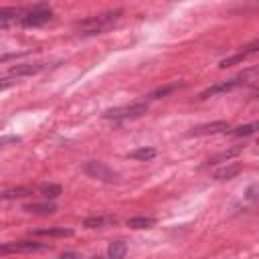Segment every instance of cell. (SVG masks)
I'll return each mask as SVG.
<instances>
[{
	"label": "cell",
	"mask_w": 259,
	"mask_h": 259,
	"mask_svg": "<svg viewBox=\"0 0 259 259\" xmlns=\"http://www.w3.org/2000/svg\"><path fill=\"white\" fill-rule=\"evenodd\" d=\"M83 172L95 180H101V182H107V184H113V182H119V174L109 168L107 164L99 162V160H89L83 164Z\"/></svg>",
	"instance_id": "277c9868"
},
{
	"label": "cell",
	"mask_w": 259,
	"mask_h": 259,
	"mask_svg": "<svg viewBox=\"0 0 259 259\" xmlns=\"http://www.w3.org/2000/svg\"><path fill=\"white\" fill-rule=\"evenodd\" d=\"M231 130V125H229V121H225V119H219V121H210V123H200V125H194L190 132H188V136L190 138H200V136H212V134H227Z\"/></svg>",
	"instance_id": "52a82bcc"
},
{
	"label": "cell",
	"mask_w": 259,
	"mask_h": 259,
	"mask_svg": "<svg viewBox=\"0 0 259 259\" xmlns=\"http://www.w3.org/2000/svg\"><path fill=\"white\" fill-rule=\"evenodd\" d=\"M127 253V245L123 241H113L107 247V259H123Z\"/></svg>",
	"instance_id": "d6986e66"
},
{
	"label": "cell",
	"mask_w": 259,
	"mask_h": 259,
	"mask_svg": "<svg viewBox=\"0 0 259 259\" xmlns=\"http://www.w3.org/2000/svg\"><path fill=\"white\" fill-rule=\"evenodd\" d=\"M241 170H243V164L233 162V164H229V166H223V168L214 170L212 178H214V180H231V178H235V176H237Z\"/></svg>",
	"instance_id": "7c38bea8"
},
{
	"label": "cell",
	"mask_w": 259,
	"mask_h": 259,
	"mask_svg": "<svg viewBox=\"0 0 259 259\" xmlns=\"http://www.w3.org/2000/svg\"><path fill=\"white\" fill-rule=\"evenodd\" d=\"M57 259H79V255H77V253H73V251H67V253L59 255Z\"/></svg>",
	"instance_id": "d4e9b609"
},
{
	"label": "cell",
	"mask_w": 259,
	"mask_h": 259,
	"mask_svg": "<svg viewBox=\"0 0 259 259\" xmlns=\"http://www.w3.org/2000/svg\"><path fill=\"white\" fill-rule=\"evenodd\" d=\"M245 198L249 202H259V182H253L245 188Z\"/></svg>",
	"instance_id": "603a6c76"
},
{
	"label": "cell",
	"mask_w": 259,
	"mask_h": 259,
	"mask_svg": "<svg viewBox=\"0 0 259 259\" xmlns=\"http://www.w3.org/2000/svg\"><path fill=\"white\" fill-rule=\"evenodd\" d=\"M45 249H51L49 243H38V241H10V243H4L0 247V253L2 255H8V253H32V251H45Z\"/></svg>",
	"instance_id": "8992f818"
},
{
	"label": "cell",
	"mask_w": 259,
	"mask_h": 259,
	"mask_svg": "<svg viewBox=\"0 0 259 259\" xmlns=\"http://www.w3.org/2000/svg\"><path fill=\"white\" fill-rule=\"evenodd\" d=\"M241 152H243V146H237V148H229V150H225V152H219V154L210 156V158L206 160V164H204V166H214V164H223V162H229L231 158L239 156Z\"/></svg>",
	"instance_id": "8fae6325"
},
{
	"label": "cell",
	"mask_w": 259,
	"mask_h": 259,
	"mask_svg": "<svg viewBox=\"0 0 259 259\" xmlns=\"http://www.w3.org/2000/svg\"><path fill=\"white\" fill-rule=\"evenodd\" d=\"M53 20V8L49 4H34L28 8H22V14L18 18L20 26L24 28H36Z\"/></svg>",
	"instance_id": "7a4b0ae2"
},
{
	"label": "cell",
	"mask_w": 259,
	"mask_h": 259,
	"mask_svg": "<svg viewBox=\"0 0 259 259\" xmlns=\"http://www.w3.org/2000/svg\"><path fill=\"white\" fill-rule=\"evenodd\" d=\"M247 75H249V71H247V73H241L239 77H233V79H227V81L214 83V85L206 87V89H204V91L198 95V99L202 101V99H208V97H212V95L229 93V91H233V89H237V87H243V85L247 83Z\"/></svg>",
	"instance_id": "5b68a950"
},
{
	"label": "cell",
	"mask_w": 259,
	"mask_h": 259,
	"mask_svg": "<svg viewBox=\"0 0 259 259\" xmlns=\"http://www.w3.org/2000/svg\"><path fill=\"white\" fill-rule=\"evenodd\" d=\"M20 14H22V8H2L0 10V26L6 28L12 20L20 18Z\"/></svg>",
	"instance_id": "ffe728a7"
},
{
	"label": "cell",
	"mask_w": 259,
	"mask_h": 259,
	"mask_svg": "<svg viewBox=\"0 0 259 259\" xmlns=\"http://www.w3.org/2000/svg\"><path fill=\"white\" fill-rule=\"evenodd\" d=\"M115 223H117V217L99 214V217H87L83 221V227H87V229H103V227H113Z\"/></svg>",
	"instance_id": "30bf717a"
},
{
	"label": "cell",
	"mask_w": 259,
	"mask_h": 259,
	"mask_svg": "<svg viewBox=\"0 0 259 259\" xmlns=\"http://www.w3.org/2000/svg\"><path fill=\"white\" fill-rule=\"evenodd\" d=\"M30 194H32V188H28V186H14V188H6L2 192V198L4 200H14V198L30 196Z\"/></svg>",
	"instance_id": "2e32d148"
},
{
	"label": "cell",
	"mask_w": 259,
	"mask_h": 259,
	"mask_svg": "<svg viewBox=\"0 0 259 259\" xmlns=\"http://www.w3.org/2000/svg\"><path fill=\"white\" fill-rule=\"evenodd\" d=\"M186 83H172V85H166V87H158L156 91H152L150 95H148V99L146 101H152V99H162V97H166V95H170L172 91H176V89H180V87H184Z\"/></svg>",
	"instance_id": "44dd1931"
},
{
	"label": "cell",
	"mask_w": 259,
	"mask_h": 259,
	"mask_svg": "<svg viewBox=\"0 0 259 259\" xmlns=\"http://www.w3.org/2000/svg\"><path fill=\"white\" fill-rule=\"evenodd\" d=\"M154 156H156V150H154V148H150V146H142V148H136V150H132V152L127 154V158H132V160H140V162L152 160Z\"/></svg>",
	"instance_id": "e0dca14e"
},
{
	"label": "cell",
	"mask_w": 259,
	"mask_h": 259,
	"mask_svg": "<svg viewBox=\"0 0 259 259\" xmlns=\"http://www.w3.org/2000/svg\"><path fill=\"white\" fill-rule=\"evenodd\" d=\"M154 225H156L154 217H134V219H127V227H132V229H152Z\"/></svg>",
	"instance_id": "7402d4cb"
},
{
	"label": "cell",
	"mask_w": 259,
	"mask_h": 259,
	"mask_svg": "<svg viewBox=\"0 0 259 259\" xmlns=\"http://www.w3.org/2000/svg\"><path fill=\"white\" fill-rule=\"evenodd\" d=\"M32 235L36 237H71L73 229H65V227H49V229H34Z\"/></svg>",
	"instance_id": "5bb4252c"
},
{
	"label": "cell",
	"mask_w": 259,
	"mask_h": 259,
	"mask_svg": "<svg viewBox=\"0 0 259 259\" xmlns=\"http://www.w3.org/2000/svg\"><path fill=\"white\" fill-rule=\"evenodd\" d=\"M20 142V138L18 136H6V138H2V146H8V144H18Z\"/></svg>",
	"instance_id": "cb8c5ba5"
},
{
	"label": "cell",
	"mask_w": 259,
	"mask_h": 259,
	"mask_svg": "<svg viewBox=\"0 0 259 259\" xmlns=\"http://www.w3.org/2000/svg\"><path fill=\"white\" fill-rule=\"evenodd\" d=\"M26 212H36V214H53L57 210V204L53 200H42V202H32L24 206Z\"/></svg>",
	"instance_id": "4fadbf2b"
},
{
	"label": "cell",
	"mask_w": 259,
	"mask_h": 259,
	"mask_svg": "<svg viewBox=\"0 0 259 259\" xmlns=\"http://www.w3.org/2000/svg\"><path fill=\"white\" fill-rule=\"evenodd\" d=\"M38 192L42 194L45 200H55L57 196L63 194V186H61V184H53V182H49V184H42V186L38 188Z\"/></svg>",
	"instance_id": "ac0fdd59"
},
{
	"label": "cell",
	"mask_w": 259,
	"mask_h": 259,
	"mask_svg": "<svg viewBox=\"0 0 259 259\" xmlns=\"http://www.w3.org/2000/svg\"><path fill=\"white\" fill-rule=\"evenodd\" d=\"M89 259H103L101 255H93V257H89Z\"/></svg>",
	"instance_id": "484cf974"
},
{
	"label": "cell",
	"mask_w": 259,
	"mask_h": 259,
	"mask_svg": "<svg viewBox=\"0 0 259 259\" xmlns=\"http://www.w3.org/2000/svg\"><path fill=\"white\" fill-rule=\"evenodd\" d=\"M259 130V121H251V123H245V125H237V127H231L227 132V136L231 138H247L251 134H255Z\"/></svg>",
	"instance_id": "9a60e30c"
},
{
	"label": "cell",
	"mask_w": 259,
	"mask_h": 259,
	"mask_svg": "<svg viewBox=\"0 0 259 259\" xmlns=\"http://www.w3.org/2000/svg\"><path fill=\"white\" fill-rule=\"evenodd\" d=\"M47 65L45 63H22V65H14L8 69L10 77H28V75H36L38 71H42Z\"/></svg>",
	"instance_id": "9c48e42d"
},
{
	"label": "cell",
	"mask_w": 259,
	"mask_h": 259,
	"mask_svg": "<svg viewBox=\"0 0 259 259\" xmlns=\"http://www.w3.org/2000/svg\"><path fill=\"white\" fill-rule=\"evenodd\" d=\"M123 14L121 8H115V10H105V12H99V14H93L89 18H83V20H77L75 22V30L77 34L81 36H95V34H103L105 30H109L117 20L119 16Z\"/></svg>",
	"instance_id": "6da1fadb"
},
{
	"label": "cell",
	"mask_w": 259,
	"mask_h": 259,
	"mask_svg": "<svg viewBox=\"0 0 259 259\" xmlns=\"http://www.w3.org/2000/svg\"><path fill=\"white\" fill-rule=\"evenodd\" d=\"M150 103L144 101H134L130 105H119V107H111L107 111L101 113L103 119H113V121H125V119H138L148 111Z\"/></svg>",
	"instance_id": "3957f363"
},
{
	"label": "cell",
	"mask_w": 259,
	"mask_h": 259,
	"mask_svg": "<svg viewBox=\"0 0 259 259\" xmlns=\"http://www.w3.org/2000/svg\"><path fill=\"white\" fill-rule=\"evenodd\" d=\"M257 146H259V140H257Z\"/></svg>",
	"instance_id": "4316f807"
},
{
	"label": "cell",
	"mask_w": 259,
	"mask_h": 259,
	"mask_svg": "<svg viewBox=\"0 0 259 259\" xmlns=\"http://www.w3.org/2000/svg\"><path fill=\"white\" fill-rule=\"evenodd\" d=\"M255 53H259V38H257V40H253V42H249V45H245L237 55L223 59V61L219 63V69H227V67H231V65H237V63L245 61L247 57H251V55H255Z\"/></svg>",
	"instance_id": "ba28073f"
}]
</instances>
